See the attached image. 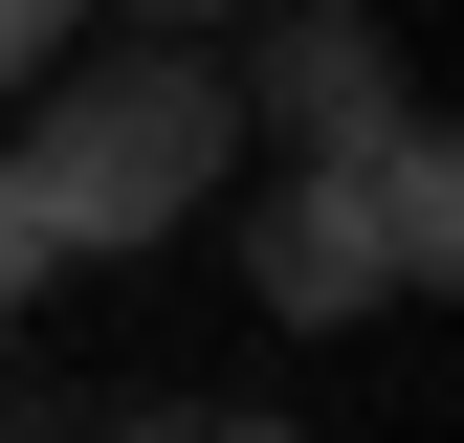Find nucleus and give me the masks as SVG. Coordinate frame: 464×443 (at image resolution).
<instances>
[{
    "mask_svg": "<svg viewBox=\"0 0 464 443\" xmlns=\"http://www.w3.org/2000/svg\"><path fill=\"white\" fill-rule=\"evenodd\" d=\"M44 289H67V222H44V178H23V133H0V332H23Z\"/></svg>",
    "mask_w": 464,
    "mask_h": 443,
    "instance_id": "20e7f679",
    "label": "nucleus"
},
{
    "mask_svg": "<svg viewBox=\"0 0 464 443\" xmlns=\"http://www.w3.org/2000/svg\"><path fill=\"white\" fill-rule=\"evenodd\" d=\"M244 289L287 332H354V310L464 289V155L420 133V111H376L354 155H287V178L244 200Z\"/></svg>",
    "mask_w": 464,
    "mask_h": 443,
    "instance_id": "f03ea898",
    "label": "nucleus"
},
{
    "mask_svg": "<svg viewBox=\"0 0 464 443\" xmlns=\"http://www.w3.org/2000/svg\"><path fill=\"white\" fill-rule=\"evenodd\" d=\"M221 89H244V133H287V155H354L398 111V44L354 23V0H310V23H266V67H221Z\"/></svg>",
    "mask_w": 464,
    "mask_h": 443,
    "instance_id": "7ed1b4c3",
    "label": "nucleus"
},
{
    "mask_svg": "<svg viewBox=\"0 0 464 443\" xmlns=\"http://www.w3.org/2000/svg\"><path fill=\"white\" fill-rule=\"evenodd\" d=\"M133 23H244V0H133Z\"/></svg>",
    "mask_w": 464,
    "mask_h": 443,
    "instance_id": "423d86ee",
    "label": "nucleus"
},
{
    "mask_svg": "<svg viewBox=\"0 0 464 443\" xmlns=\"http://www.w3.org/2000/svg\"><path fill=\"white\" fill-rule=\"evenodd\" d=\"M44 44H89V0H0V111H23V67Z\"/></svg>",
    "mask_w": 464,
    "mask_h": 443,
    "instance_id": "39448f33",
    "label": "nucleus"
},
{
    "mask_svg": "<svg viewBox=\"0 0 464 443\" xmlns=\"http://www.w3.org/2000/svg\"><path fill=\"white\" fill-rule=\"evenodd\" d=\"M23 89H44V111H23V178H44V222H67V266L178 244V222L244 178V89H221L199 23H133L111 67H67V44H44Z\"/></svg>",
    "mask_w": 464,
    "mask_h": 443,
    "instance_id": "f257e3e1",
    "label": "nucleus"
}]
</instances>
